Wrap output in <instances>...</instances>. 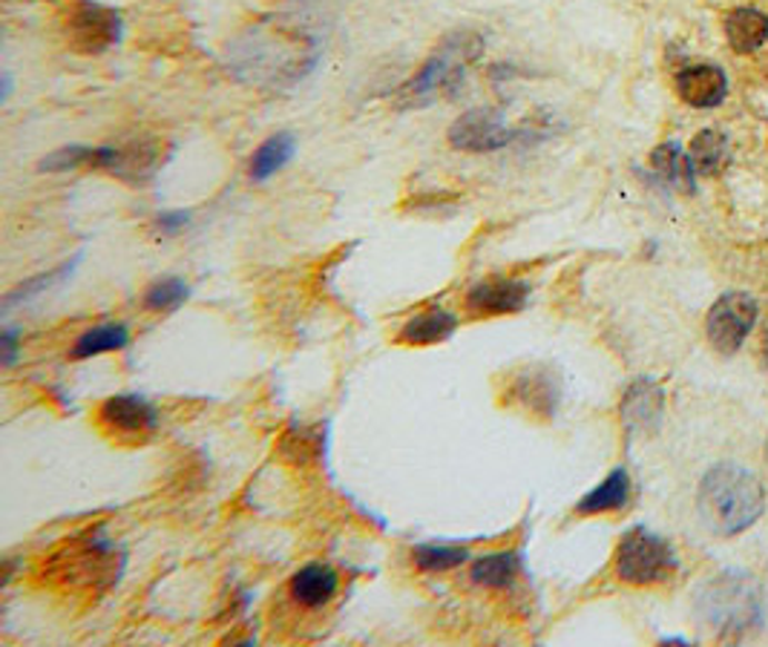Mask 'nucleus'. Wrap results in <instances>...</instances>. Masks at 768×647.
Segmentation results:
<instances>
[{"mask_svg": "<svg viewBox=\"0 0 768 647\" xmlns=\"http://www.w3.org/2000/svg\"><path fill=\"white\" fill-rule=\"evenodd\" d=\"M677 570L668 541L654 536L650 529L636 527L619 541L616 550V576L628 585H657Z\"/></svg>", "mask_w": 768, "mask_h": 647, "instance_id": "obj_5", "label": "nucleus"}, {"mask_svg": "<svg viewBox=\"0 0 768 647\" xmlns=\"http://www.w3.org/2000/svg\"><path fill=\"white\" fill-rule=\"evenodd\" d=\"M98 424L112 438H150L159 429V411L139 395H112L98 409Z\"/></svg>", "mask_w": 768, "mask_h": 647, "instance_id": "obj_9", "label": "nucleus"}, {"mask_svg": "<svg viewBox=\"0 0 768 647\" xmlns=\"http://www.w3.org/2000/svg\"><path fill=\"white\" fill-rule=\"evenodd\" d=\"M190 297V288L182 277H164L156 279L153 286L147 288L141 302H144L147 311H173V308L182 306Z\"/></svg>", "mask_w": 768, "mask_h": 647, "instance_id": "obj_22", "label": "nucleus"}, {"mask_svg": "<svg viewBox=\"0 0 768 647\" xmlns=\"http://www.w3.org/2000/svg\"><path fill=\"white\" fill-rule=\"evenodd\" d=\"M731 159V150H728L726 136L714 130H702L694 139L691 145V165L694 170H699L702 176H717Z\"/></svg>", "mask_w": 768, "mask_h": 647, "instance_id": "obj_20", "label": "nucleus"}, {"mask_svg": "<svg viewBox=\"0 0 768 647\" xmlns=\"http://www.w3.org/2000/svg\"><path fill=\"white\" fill-rule=\"evenodd\" d=\"M116 547L104 532H87L52 558V573L70 581V587H110L119 581L121 564L116 567Z\"/></svg>", "mask_w": 768, "mask_h": 647, "instance_id": "obj_4", "label": "nucleus"}, {"mask_svg": "<svg viewBox=\"0 0 768 647\" xmlns=\"http://www.w3.org/2000/svg\"><path fill=\"white\" fill-rule=\"evenodd\" d=\"M412 561L420 573H449L467 564L469 553L463 547H447V544H420L412 550Z\"/></svg>", "mask_w": 768, "mask_h": 647, "instance_id": "obj_21", "label": "nucleus"}, {"mask_svg": "<svg viewBox=\"0 0 768 647\" xmlns=\"http://www.w3.org/2000/svg\"><path fill=\"white\" fill-rule=\"evenodd\" d=\"M510 395L507 400H521V406L530 411H541V415H550V409L556 406V389H552L550 377L541 375V371H525L518 375L510 384Z\"/></svg>", "mask_w": 768, "mask_h": 647, "instance_id": "obj_19", "label": "nucleus"}, {"mask_svg": "<svg viewBox=\"0 0 768 647\" xmlns=\"http://www.w3.org/2000/svg\"><path fill=\"white\" fill-rule=\"evenodd\" d=\"M650 165H654V170H657L665 181H674V185H677V181H685V185H691L694 165H691V159H685V156L679 153L677 145L657 147L654 156H650Z\"/></svg>", "mask_w": 768, "mask_h": 647, "instance_id": "obj_24", "label": "nucleus"}, {"mask_svg": "<svg viewBox=\"0 0 768 647\" xmlns=\"http://www.w3.org/2000/svg\"><path fill=\"white\" fill-rule=\"evenodd\" d=\"M18 355H21V331L18 328H3V335H0V362L7 369H12L18 362Z\"/></svg>", "mask_w": 768, "mask_h": 647, "instance_id": "obj_25", "label": "nucleus"}, {"mask_svg": "<svg viewBox=\"0 0 768 647\" xmlns=\"http://www.w3.org/2000/svg\"><path fill=\"white\" fill-rule=\"evenodd\" d=\"M190 222V210H164V213H159V219H156V228L161 230V233H168V237H176L179 230L188 228Z\"/></svg>", "mask_w": 768, "mask_h": 647, "instance_id": "obj_26", "label": "nucleus"}, {"mask_svg": "<svg viewBox=\"0 0 768 647\" xmlns=\"http://www.w3.org/2000/svg\"><path fill=\"white\" fill-rule=\"evenodd\" d=\"M532 130L530 127H510L507 121L498 116L496 110H467L461 119L455 121L449 127L447 139L455 150L461 153H496V150H503V147H512L516 141L530 139Z\"/></svg>", "mask_w": 768, "mask_h": 647, "instance_id": "obj_6", "label": "nucleus"}, {"mask_svg": "<svg viewBox=\"0 0 768 647\" xmlns=\"http://www.w3.org/2000/svg\"><path fill=\"white\" fill-rule=\"evenodd\" d=\"M455 331H458V317H455V313L443 311V308H429V311L415 313V317H409V320L403 322L398 342L415 348H427L452 340Z\"/></svg>", "mask_w": 768, "mask_h": 647, "instance_id": "obj_13", "label": "nucleus"}, {"mask_svg": "<svg viewBox=\"0 0 768 647\" xmlns=\"http://www.w3.org/2000/svg\"><path fill=\"white\" fill-rule=\"evenodd\" d=\"M726 36L737 52H755L768 38V18L757 9H737L728 14Z\"/></svg>", "mask_w": 768, "mask_h": 647, "instance_id": "obj_18", "label": "nucleus"}, {"mask_svg": "<svg viewBox=\"0 0 768 647\" xmlns=\"http://www.w3.org/2000/svg\"><path fill=\"white\" fill-rule=\"evenodd\" d=\"M757 302L748 293H726L708 313V340L722 355H734L755 328Z\"/></svg>", "mask_w": 768, "mask_h": 647, "instance_id": "obj_8", "label": "nucleus"}, {"mask_svg": "<svg viewBox=\"0 0 768 647\" xmlns=\"http://www.w3.org/2000/svg\"><path fill=\"white\" fill-rule=\"evenodd\" d=\"M630 498V478L625 469H614L608 478L601 480L599 487H594L590 492L576 504V512L579 516H599V512H614V509H622Z\"/></svg>", "mask_w": 768, "mask_h": 647, "instance_id": "obj_15", "label": "nucleus"}, {"mask_svg": "<svg viewBox=\"0 0 768 647\" xmlns=\"http://www.w3.org/2000/svg\"><path fill=\"white\" fill-rule=\"evenodd\" d=\"M518 573H521V558L512 550L489 553L472 564V581L487 590H507L516 585Z\"/></svg>", "mask_w": 768, "mask_h": 647, "instance_id": "obj_17", "label": "nucleus"}, {"mask_svg": "<svg viewBox=\"0 0 768 647\" xmlns=\"http://www.w3.org/2000/svg\"><path fill=\"white\" fill-rule=\"evenodd\" d=\"M481 52L483 38L472 29H458L447 36L435 47L432 56L420 63V70L395 90V107L415 110V107H429L440 98H449L463 84L469 63H476Z\"/></svg>", "mask_w": 768, "mask_h": 647, "instance_id": "obj_2", "label": "nucleus"}, {"mask_svg": "<svg viewBox=\"0 0 768 647\" xmlns=\"http://www.w3.org/2000/svg\"><path fill=\"white\" fill-rule=\"evenodd\" d=\"M677 90L685 104L702 107V110L706 107H717L726 98L728 90L726 72L717 70V67H708V63L688 67V70H682L677 76Z\"/></svg>", "mask_w": 768, "mask_h": 647, "instance_id": "obj_12", "label": "nucleus"}, {"mask_svg": "<svg viewBox=\"0 0 768 647\" xmlns=\"http://www.w3.org/2000/svg\"><path fill=\"white\" fill-rule=\"evenodd\" d=\"M530 300V286L521 279H483L467 293V311L472 317H503L516 313Z\"/></svg>", "mask_w": 768, "mask_h": 647, "instance_id": "obj_10", "label": "nucleus"}, {"mask_svg": "<svg viewBox=\"0 0 768 647\" xmlns=\"http://www.w3.org/2000/svg\"><path fill=\"white\" fill-rule=\"evenodd\" d=\"M297 153V139L293 132H273L268 136L262 145L257 147V153L251 156V165H248V176L251 181H268L271 176L280 173L288 161Z\"/></svg>", "mask_w": 768, "mask_h": 647, "instance_id": "obj_14", "label": "nucleus"}, {"mask_svg": "<svg viewBox=\"0 0 768 647\" xmlns=\"http://www.w3.org/2000/svg\"><path fill=\"white\" fill-rule=\"evenodd\" d=\"M228 52H231L228 63H231L233 76H239L248 84L268 87V90L297 84L320 61L317 41L288 36V32H280L277 41H273L271 32H262L257 38L251 32L245 41L233 43Z\"/></svg>", "mask_w": 768, "mask_h": 647, "instance_id": "obj_1", "label": "nucleus"}, {"mask_svg": "<svg viewBox=\"0 0 768 647\" xmlns=\"http://www.w3.org/2000/svg\"><path fill=\"white\" fill-rule=\"evenodd\" d=\"M124 23L121 14L110 7L92 3V0H81L70 12L67 21V38H70L72 49L84 52V56H101L107 49H112L121 41Z\"/></svg>", "mask_w": 768, "mask_h": 647, "instance_id": "obj_7", "label": "nucleus"}, {"mask_svg": "<svg viewBox=\"0 0 768 647\" xmlns=\"http://www.w3.org/2000/svg\"><path fill=\"white\" fill-rule=\"evenodd\" d=\"M78 262V259H76ZM76 262H63L58 265V268H52V271L47 273H38V277L27 279V282H21V286L14 288V291L7 293V300H3V311H12L14 306H21V302H29L32 297H38V293H43L47 288H52L56 282H61L67 273H72V268H76Z\"/></svg>", "mask_w": 768, "mask_h": 647, "instance_id": "obj_23", "label": "nucleus"}, {"mask_svg": "<svg viewBox=\"0 0 768 647\" xmlns=\"http://www.w3.org/2000/svg\"><path fill=\"white\" fill-rule=\"evenodd\" d=\"M291 599L300 607L317 610V607L329 605L340 590V576L329 564H306L291 576Z\"/></svg>", "mask_w": 768, "mask_h": 647, "instance_id": "obj_11", "label": "nucleus"}, {"mask_svg": "<svg viewBox=\"0 0 768 647\" xmlns=\"http://www.w3.org/2000/svg\"><path fill=\"white\" fill-rule=\"evenodd\" d=\"M130 342V328L124 322H101V326L87 328L84 335L78 337L70 348L72 360H90L98 355H110V351H121Z\"/></svg>", "mask_w": 768, "mask_h": 647, "instance_id": "obj_16", "label": "nucleus"}, {"mask_svg": "<svg viewBox=\"0 0 768 647\" xmlns=\"http://www.w3.org/2000/svg\"><path fill=\"white\" fill-rule=\"evenodd\" d=\"M699 507L714 532L734 536L755 524L766 507V495L757 478L740 467H717L706 475L699 489Z\"/></svg>", "mask_w": 768, "mask_h": 647, "instance_id": "obj_3", "label": "nucleus"}]
</instances>
